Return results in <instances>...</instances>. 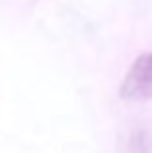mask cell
<instances>
[{"label":"cell","instance_id":"6da1fadb","mask_svg":"<svg viewBox=\"0 0 152 153\" xmlns=\"http://www.w3.org/2000/svg\"><path fill=\"white\" fill-rule=\"evenodd\" d=\"M119 95L125 101L142 103L152 99V51L141 54L131 68L119 87Z\"/></svg>","mask_w":152,"mask_h":153},{"label":"cell","instance_id":"7a4b0ae2","mask_svg":"<svg viewBox=\"0 0 152 153\" xmlns=\"http://www.w3.org/2000/svg\"><path fill=\"white\" fill-rule=\"evenodd\" d=\"M135 140H137V142H135V153H150V143L144 142V140H146L144 136L138 134Z\"/></svg>","mask_w":152,"mask_h":153}]
</instances>
